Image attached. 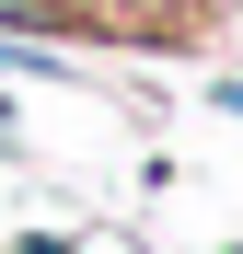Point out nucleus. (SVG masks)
<instances>
[{"instance_id":"nucleus-4","label":"nucleus","mask_w":243,"mask_h":254,"mask_svg":"<svg viewBox=\"0 0 243 254\" xmlns=\"http://www.w3.org/2000/svg\"><path fill=\"white\" fill-rule=\"evenodd\" d=\"M70 243H81V231H23L12 254H70Z\"/></svg>"},{"instance_id":"nucleus-1","label":"nucleus","mask_w":243,"mask_h":254,"mask_svg":"<svg viewBox=\"0 0 243 254\" xmlns=\"http://www.w3.org/2000/svg\"><path fill=\"white\" fill-rule=\"evenodd\" d=\"M70 58H47V47H35V35H0V81H58Z\"/></svg>"},{"instance_id":"nucleus-2","label":"nucleus","mask_w":243,"mask_h":254,"mask_svg":"<svg viewBox=\"0 0 243 254\" xmlns=\"http://www.w3.org/2000/svg\"><path fill=\"white\" fill-rule=\"evenodd\" d=\"M23 150V116H12V81H0V162Z\"/></svg>"},{"instance_id":"nucleus-3","label":"nucleus","mask_w":243,"mask_h":254,"mask_svg":"<svg viewBox=\"0 0 243 254\" xmlns=\"http://www.w3.org/2000/svg\"><path fill=\"white\" fill-rule=\"evenodd\" d=\"M209 104H220V116H243V69H220V81H209Z\"/></svg>"}]
</instances>
